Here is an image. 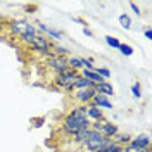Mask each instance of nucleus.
Masks as SVG:
<instances>
[{
	"instance_id": "obj_26",
	"label": "nucleus",
	"mask_w": 152,
	"mask_h": 152,
	"mask_svg": "<svg viewBox=\"0 0 152 152\" xmlns=\"http://www.w3.org/2000/svg\"><path fill=\"white\" fill-rule=\"evenodd\" d=\"M83 33H85L86 37H94V33H92V29H90V28H86V26L83 28Z\"/></svg>"
},
{
	"instance_id": "obj_23",
	"label": "nucleus",
	"mask_w": 152,
	"mask_h": 152,
	"mask_svg": "<svg viewBox=\"0 0 152 152\" xmlns=\"http://www.w3.org/2000/svg\"><path fill=\"white\" fill-rule=\"evenodd\" d=\"M47 35H48L50 38H54V40H61V38H62V35H61L59 31H56V29H52V28L47 29Z\"/></svg>"
},
{
	"instance_id": "obj_27",
	"label": "nucleus",
	"mask_w": 152,
	"mask_h": 152,
	"mask_svg": "<svg viewBox=\"0 0 152 152\" xmlns=\"http://www.w3.org/2000/svg\"><path fill=\"white\" fill-rule=\"evenodd\" d=\"M143 35H145L147 40H152V31H151V29H145V31H143Z\"/></svg>"
},
{
	"instance_id": "obj_20",
	"label": "nucleus",
	"mask_w": 152,
	"mask_h": 152,
	"mask_svg": "<svg viewBox=\"0 0 152 152\" xmlns=\"http://www.w3.org/2000/svg\"><path fill=\"white\" fill-rule=\"evenodd\" d=\"M94 69H95V73L100 76V78H104V80H107V78L111 76V71H109L107 67H94Z\"/></svg>"
},
{
	"instance_id": "obj_12",
	"label": "nucleus",
	"mask_w": 152,
	"mask_h": 152,
	"mask_svg": "<svg viewBox=\"0 0 152 152\" xmlns=\"http://www.w3.org/2000/svg\"><path fill=\"white\" fill-rule=\"evenodd\" d=\"M130 143H132V145H138V147L149 149V147H151V137H149V135H138V137L132 138Z\"/></svg>"
},
{
	"instance_id": "obj_28",
	"label": "nucleus",
	"mask_w": 152,
	"mask_h": 152,
	"mask_svg": "<svg viewBox=\"0 0 152 152\" xmlns=\"http://www.w3.org/2000/svg\"><path fill=\"white\" fill-rule=\"evenodd\" d=\"M2 19H4V18H2V16H0V21H2Z\"/></svg>"
},
{
	"instance_id": "obj_16",
	"label": "nucleus",
	"mask_w": 152,
	"mask_h": 152,
	"mask_svg": "<svg viewBox=\"0 0 152 152\" xmlns=\"http://www.w3.org/2000/svg\"><path fill=\"white\" fill-rule=\"evenodd\" d=\"M151 149V147H149ZM149 149H145V147H138V145H132V143H128V145H124L123 151L121 152H147Z\"/></svg>"
},
{
	"instance_id": "obj_11",
	"label": "nucleus",
	"mask_w": 152,
	"mask_h": 152,
	"mask_svg": "<svg viewBox=\"0 0 152 152\" xmlns=\"http://www.w3.org/2000/svg\"><path fill=\"white\" fill-rule=\"evenodd\" d=\"M100 133H102L104 137H107V138H113L114 135L118 133V126L104 119V124H102V130H100Z\"/></svg>"
},
{
	"instance_id": "obj_14",
	"label": "nucleus",
	"mask_w": 152,
	"mask_h": 152,
	"mask_svg": "<svg viewBox=\"0 0 152 152\" xmlns=\"http://www.w3.org/2000/svg\"><path fill=\"white\" fill-rule=\"evenodd\" d=\"M88 135H90V128H85V130H80L78 133H75L73 135V140H75L76 143H83L86 142V138H88Z\"/></svg>"
},
{
	"instance_id": "obj_7",
	"label": "nucleus",
	"mask_w": 152,
	"mask_h": 152,
	"mask_svg": "<svg viewBox=\"0 0 152 152\" xmlns=\"http://www.w3.org/2000/svg\"><path fill=\"white\" fill-rule=\"evenodd\" d=\"M95 86H92V88H85V90H76L75 94V99L80 102L81 105H88L90 102H92V99L95 97Z\"/></svg>"
},
{
	"instance_id": "obj_17",
	"label": "nucleus",
	"mask_w": 152,
	"mask_h": 152,
	"mask_svg": "<svg viewBox=\"0 0 152 152\" xmlns=\"http://www.w3.org/2000/svg\"><path fill=\"white\" fill-rule=\"evenodd\" d=\"M121 151H123L121 145H118L116 142H111L107 147H104V149H100V151H97V152H121Z\"/></svg>"
},
{
	"instance_id": "obj_9",
	"label": "nucleus",
	"mask_w": 152,
	"mask_h": 152,
	"mask_svg": "<svg viewBox=\"0 0 152 152\" xmlns=\"http://www.w3.org/2000/svg\"><path fill=\"white\" fill-rule=\"evenodd\" d=\"M86 118L92 121H100V119H104V116H102V109H99V107H95V105L88 104L86 105Z\"/></svg>"
},
{
	"instance_id": "obj_18",
	"label": "nucleus",
	"mask_w": 152,
	"mask_h": 152,
	"mask_svg": "<svg viewBox=\"0 0 152 152\" xmlns=\"http://www.w3.org/2000/svg\"><path fill=\"white\" fill-rule=\"evenodd\" d=\"M105 43H107L109 47H113V48H119V45H121V42H119L118 38L111 37V35H107V37H105Z\"/></svg>"
},
{
	"instance_id": "obj_29",
	"label": "nucleus",
	"mask_w": 152,
	"mask_h": 152,
	"mask_svg": "<svg viewBox=\"0 0 152 152\" xmlns=\"http://www.w3.org/2000/svg\"><path fill=\"white\" fill-rule=\"evenodd\" d=\"M147 152H152V151H151V149H149V151H147Z\"/></svg>"
},
{
	"instance_id": "obj_6",
	"label": "nucleus",
	"mask_w": 152,
	"mask_h": 152,
	"mask_svg": "<svg viewBox=\"0 0 152 152\" xmlns=\"http://www.w3.org/2000/svg\"><path fill=\"white\" fill-rule=\"evenodd\" d=\"M47 66L52 69V71H56L57 75L59 73H64V71H67L69 69V66H67V59L66 57H61V56H52L47 59Z\"/></svg>"
},
{
	"instance_id": "obj_22",
	"label": "nucleus",
	"mask_w": 152,
	"mask_h": 152,
	"mask_svg": "<svg viewBox=\"0 0 152 152\" xmlns=\"http://www.w3.org/2000/svg\"><path fill=\"white\" fill-rule=\"evenodd\" d=\"M119 50H121V54H123V56H132V54H133V48L130 47V45H124V43L119 45Z\"/></svg>"
},
{
	"instance_id": "obj_15",
	"label": "nucleus",
	"mask_w": 152,
	"mask_h": 152,
	"mask_svg": "<svg viewBox=\"0 0 152 152\" xmlns=\"http://www.w3.org/2000/svg\"><path fill=\"white\" fill-rule=\"evenodd\" d=\"M92 86H95V85H92L88 80H85L83 76H80L78 78V81L75 83V88L73 90H85V88H92Z\"/></svg>"
},
{
	"instance_id": "obj_5",
	"label": "nucleus",
	"mask_w": 152,
	"mask_h": 152,
	"mask_svg": "<svg viewBox=\"0 0 152 152\" xmlns=\"http://www.w3.org/2000/svg\"><path fill=\"white\" fill-rule=\"evenodd\" d=\"M31 47H33V50H35V52H38V54H43V56H47V57L56 56V54H54V50H52V43H50L45 37H40V35H37V38H35V40H33V43H31Z\"/></svg>"
},
{
	"instance_id": "obj_4",
	"label": "nucleus",
	"mask_w": 152,
	"mask_h": 152,
	"mask_svg": "<svg viewBox=\"0 0 152 152\" xmlns=\"http://www.w3.org/2000/svg\"><path fill=\"white\" fill-rule=\"evenodd\" d=\"M33 31H37V28L28 23L26 19H18V21H12L10 23V33L14 35V37H24V35H28V33H33Z\"/></svg>"
},
{
	"instance_id": "obj_8",
	"label": "nucleus",
	"mask_w": 152,
	"mask_h": 152,
	"mask_svg": "<svg viewBox=\"0 0 152 152\" xmlns=\"http://www.w3.org/2000/svg\"><path fill=\"white\" fill-rule=\"evenodd\" d=\"M92 105L99 107V109H113V102L109 100V97L105 95H100V94H95V97L92 99Z\"/></svg>"
},
{
	"instance_id": "obj_3",
	"label": "nucleus",
	"mask_w": 152,
	"mask_h": 152,
	"mask_svg": "<svg viewBox=\"0 0 152 152\" xmlns=\"http://www.w3.org/2000/svg\"><path fill=\"white\" fill-rule=\"evenodd\" d=\"M80 78V73L78 71H73V69H67L64 73H59L56 76V85L64 88V90H73L75 88V83Z\"/></svg>"
},
{
	"instance_id": "obj_25",
	"label": "nucleus",
	"mask_w": 152,
	"mask_h": 152,
	"mask_svg": "<svg viewBox=\"0 0 152 152\" xmlns=\"http://www.w3.org/2000/svg\"><path fill=\"white\" fill-rule=\"evenodd\" d=\"M130 7H132V10L135 12V14H137V16H140V14H142V10L137 7V4H133V2H132V4H130Z\"/></svg>"
},
{
	"instance_id": "obj_10",
	"label": "nucleus",
	"mask_w": 152,
	"mask_h": 152,
	"mask_svg": "<svg viewBox=\"0 0 152 152\" xmlns=\"http://www.w3.org/2000/svg\"><path fill=\"white\" fill-rule=\"evenodd\" d=\"M95 92H97V94H100V95L109 97V95H114V88H113V85H111L109 81H102V83L95 85Z\"/></svg>"
},
{
	"instance_id": "obj_1",
	"label": "nucleus",
	"mask_w": 152,
	"mask_h": 152,
	"mask_svg": "<svg viewBox=\"0 0 152 152\" xmlns=\"http://www.w3.org/2000/svg\"><path fill=\"white\" fill-rule=\"evenodd\" d=\"M62 128L67 135H75L80 130H85V128H90V119L86 118V105H78L75 107L71 113L67 114L62 121Z\"/></svg>"
},
{
	"instance_id": "obj_2",
	"label": "nucleus",
	"mask_w": 152,
	"mask_h": 152,
	"mask_svg": "<svg viewBox=\"0 0 152 152\" xmlns=\"http://www.w3.org/2000/svg\"><path fill=\"white\" fill-rule=\"evenodd\" d=\"M111 142H113V138H107L102 133L90 130V135H88V138H86V142L83 145H85V149L88 152H97L100 149H104V147H107Z\"/></svg>"
},
{
	"instance_id": "obj_19",
	"label": "nucleus",
	"mask_w": 152,
	"mask_h": 152,
	"mask_svg": "<svg viewBox=\"0 0 152 152\" xmlns=\"http://www.w3.org/2000/svg\"><path fill=\"white\" fill-rule=\"evenodd\" d=\"M119 24H121L124 29L132 28V19H130V16H126V14H121V16H119Z\"/></svg>"
},
{
	"instance_id": "obj_21",
	"label": "nucleus",
	"mask_w": 152,
	"mask_h": 152,
	"mask_svg": "<svg viewBox=\"0 0 152 152\" xmlns=\"http://www.w3.org/2000/svg\"><path fill=\"white\" fill-rule=\"evenodd\" d=\"M132 94H133V97H137V99H140V97H142V88H140V83H135V85L132 86Z\"/></svg>"
},
{
	"instance_id": "obj_24",
	"label": "nucleus",
	"mask_w": 152,
	"mask_h": 152,
	"mask_svg": "<svg viewBox=\"0 0 152 152\" xmlns=\"http://www.w3.org/2000/svg\"><path fill=\"white\" fill-rule=\"evenodd\" d=\"M37 29H38V31H40V33H47L48 26H45L43 23H37Z\"/></svg>"
},
{
	"instance_id": "obj_13",
	"label": "nucleus",
	"mask_w": 152,
	"mask_h": 152,
	"mask_svg": "<svg viewBox=\"0 0 152 152\" xmlns=\"http://www.w3.org/2000/svg\"><path fill=\"white\" fill-rule=\"evenodd\" d=\"M113 142H116L118 145H121V147H124V145H128V143L132 142V137L128 135V133H116L113 137Z\"/></svg>"
}]
</instances>
